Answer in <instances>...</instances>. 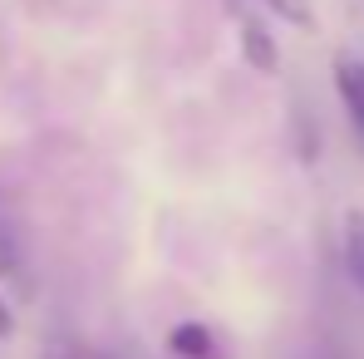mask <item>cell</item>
<instances>
[{
    "mask_svg": "<svg viewBox=\"0 0 364 359\" xmlns=\"http://www.w3.org/2000/svg\"><path fill=\"white\" fill-rule=\"evenodd\" d=\"M232 15H237V30H242V60L256 69V74H276L281 69V55H276V40L266 35V25L246 10V5H237L232 0Z\"/></svg>",
    "mask_w": 364,
    "mask_h": 359,
    "instance_id": "obj_1",
    "label": "cell"
},
{
    "mask_svg": "<svg viewBox=\"0 0 364 359\" xmlns=\"http://www.w3.org/2000/svg\"><path fill=\"white\" fill-rule=\"evenodd\" d=\"M335 94H340V104H345V114H350V123H355V133L364 143V60L335 55Z\"/></svg>",
    "mask_w": 364,
    "mask_h": 359,
    "instance_id": "obj_2",
    "label": "cell"
},
{
    "mask_svg": "<svg viewBox=\"0 0 364 359\" xmlns=\"http://www.w3.org/2000/svg\"><path fill=\"white\" fill-rule=\"evenodd\" d=\"M168 350H173V359H222L217 335L207 325H197V320H187V325H178L168 335Z\"/></svg>",
    "mask_w": 364,
    "mask_h": 359,
    "instance_id": "obj_3",
    "label": "cell"
},
{
    "mask_svg": "<svg viewBox=\"0 0 364 359\" xmlns=\"http://www.w3.org/2000/svg\"><path fill=\"white\" fill-rule=\"evenodd\" d=\"M345 271H350V281L364 291V212H355L345 222Z\"/></svg>",
    "mask_w": 364,
    "mask_h": 359,
    "instance_id": "obj_4",
    "label": "cell"
},
{
    "mask_svg": "<svg viewBox=\"0 0 364 359\" xmlns=\"http://www.w3.org/2000/svg\"><path fill=\"white\" fill-rule=\"evenodd\" d=\"M271 15H281L286 25H296V30H315V10H310V0H261Z\"/></svg>",
    "mask_w": 364,
    "mask_h": 359,
    "instance_id": "obj_5",
    "label": "cell"
},
{
    "mask_svg": "<svg viewBox=\"0 0 364 359\" xmlns=\"http://www.w3.org/2000/svg\"><path fill=\"white\" fill-rule=\"evenodd\" d=\"M40 359H89V350H84L74 335L55 330V335H45V345H40Z\"/></svg>",
    "mask_w": 364,
    "mask_h": 359,
    "instance_id": "obj_6",
    "label": "cell"
},
{
    "mask_svg": "<svg viewBox=\"0 0 364 359\" xmlns=\"http://www.w3.org/2000/svg\"><path fill=\"white\" fill-rule=\"evenodd\" d=\"M15 330V315H10V305H5V296H0V340Z\"/></svg>",
    "mask_w": 364,
    "mask_h": 359,
    "instance_id": "obj_7",
    "label": "cell"
},
{
    "mask_svg": "<svg viewBox=\"0 0 364 359\" xmlns=\"http://www.w3.org/2000/svg\"><path fill=\"white\" fill-rule=\"evenodd\" d=\"M0 266H10V256H5V232H0Z\"/></svg>",
    "mask_w": 364,
    "mask_h": 359,
    "instance_id": "obj_8",
    "label": "cell"
},
{
    "mask_svg": "<svg viewBox=\"0 0 364 359\" xmlns=\"http://www.w3.org/2000/svg\"><path fill=\"white\" fill-rule=\"evenodd\" d=\"M89 359H114V355H94V350H89Z\"/></svg>",
    "mask_w": 364,
    "mask_h": 359,
    "instance_id": "obj_9",
    "label": "cell"
}]
</instances>
